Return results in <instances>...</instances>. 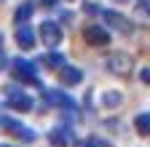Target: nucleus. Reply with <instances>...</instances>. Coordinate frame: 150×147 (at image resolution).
Returning a JSON list of instances; mask_svg holds the SVG:
<instances>
[{"instance_id":"obj_10","label":"nucleus","mask_w":150,"mask_h":147,"mask_svg":"<svg viewBox=\"0 0 150 147\" xmlns=\"http://www.w3.org/2000/svg\"><path fill=\"white\" fill-rule=\"evenodd\" d=\"M59 80H62V86H78L83 80V70L64 64V67H59Z\"/></svg>"},{"instance_id":"obj_22","label":"nucleus","mask_w":150,"mask_h":147,"mask_svg":"<svg viewBox=\"0 0 150 147\" xmlns=\"http://www.w3.org/2000/svg\"><path fill=\"white\" fill-rule=\"evenodd\" d=\"M0 43H3V35H0Z\"/></svg>"},{"instance_id":"obj_18","label":"nucleus","mask_w":150,"mask_h":147,"mask_svg":"<svg viewBox=\"0 0 150 147\" xmlns=\"http://www.w3.org/2000/svg\"><path fill=\"white\" fill-rule=\"evenodd\" d=\"M137 11H139L142 16H147V0H139V3H137Z\"/></svg>"},{"instance_id":"obj_16","label":"nucleus","mask_w":150,"mask_h":147,"mask_svg":"<svg viewBox=\"0 0 150 147\" xmlns=\"http://www.w3.org/2000/svg\"><path fill=\"white\" fill-rule=\"evenodd\" d=\"M83 11L88 13V16H94V13H102V8L94 3V0H88V3H83Z\"/></svg>"},{"instance_id":"obj_21","label":"nucleus","mask_w":150,"mask_h":147,"mask_svg":"<svg viewBox=\"0 0 150 147\" xmlns=\"http://www.w3.org/2000/svg\"><path fill=\"white\" fill-rule=\"evenodd\" d=\"M0 147H11V144H0Z\"/></svg>"},{"instance_id":"obj_5","label":"nucleus","mask_w":150,"mask_h":147,"mask_svg":"<svg viewBox=\"0 0 150 147\" xmlns=\"http://www.w3.org/2000/svg\"><path fill=\"white\" fill-rule=\"evenodd\" d=\"M40 40H43V46H48L51 51L62 43V27L56 24V22H51V19H46L43 24H40Z\"/></svg>"},{"instance_id":"obj_19","label":"nucleus","mask_w":150,"mask_h":147,"mask_svg":"<svg viewBox=\"0 0 150 147\" xmlns=\"http://www.w3.org/2000/svg\"><path fill=\"white\" fill-rule=\"evenodd\" d=\"M83 147H105V144H102V142H97V139H88Z\"/></svg>"},{"instance_id":"obj_9","label":"nucleus","mask_w":150,"mask_h":147,"mask_svg":"<svg viewBox=\"0 0 150 147\" xmlns=\"http://www.w3.org/2000/svg\"><path fill=\"white\" fill-rule=\"evenodd\" d=\"M16 46L22 51H32L35 48V32L30 24H19L16 27Z\"/></svg>"},{"instance_id":"obj_6","label":"nucleus","mask_w":150,"mask_h":147,"mask_svg":"<svg viewBox=\"0 0 150 147\" xmlns=\"http://www.w3.org/2000/svg\"><path fill=\"white\" fill-rule=\"evenodd\" d=\"M102 19H105L112 30H118L121 35H131V32H134V24H131L123 13H118V11H102Z\"/></svg>"},{"instance_id":"obj_4","label":"nucleus","mask_w":150,"mask_h":147,"mask_svg":"<svg viewBox=\"0 0 150 147\" xmlns=\"http://www.w3.org/2000/svg\"><path fill=\"white\" fill-rule=\"evenodd\" d=\"M83 40L94 48H102V46H110V32L102 24H86L83 27Z\"/></svg>"},{"instance_id":"obj_23","label":"nucleus","mask_w":150,"mask_h":147,"mask_svg":"<svg viewBox=\"0 0 150 147\" xmlns=\"http://www.w3.org/2000/svg\"><path fill=\"white\" fill-rule=\"evenodd\" d=\"M0 3H3V0H0Z\"/></svg>"},{"instance_id":"obj_24","label":"nucleus","mask_w":150,"mask_h":147,"mask_svg":"<svg viewBox=\"0 0 150 147\" xmlns=\"http://www.w3.org/2000/svg\"><path fill=\"white\" fill-rule=\"evenodd\" d=\"M115 3H118V0H115Z\"/></svg>"},{"instance_id":"obj_3","label":"nucleus","mask_w":150,"mask_h":147,"mask_svg":"<svg viewBox=\"0 0 150 147\" xmlns=\"http://www.w3.org/2000/svg\"><path fill=\"white\" fill-rule=\"evenodd\" d=\"M6 102L11 110H19V113H32V96H27L24 91H19V88H6Z\"/></svg>"},{"instance_id":"obj_13","label":"nucleus","mask_w":150,"mask_h":147,"mask_svg":"<svg viewBox=\"0 0 150 147\" xmlns=\"http://www.w3.org/2000/svg\"><path fill=\"white\" fill-rule=\"evenodd\" d=\"M38 62L46 64V67H51V70H54V67H64V56H62L59 51H51V53H46V56H40Z\"/></svg>"},{"instance_id":"obj_20","label":"nucleus","mask_w":150,"mask_h":147,"mask_svg":"<svg viewBox=\"0 0 150 147\" xmlns=\"http://www.w3.org/2000/svg\"><path fill=\"white\" fill-rule=\"evenodd\" d=\"M6 67H8V59L3 56V53H0V70H6Z\"/></svg>"},{"instance_id":"obj_14","label":"nucleus","mask_w":150,"mask_h":147,"mask_svg":"<svg viewBox=\"0 0 150 147\" xmlns=\"http://www.w3.org/2000/svg\"><path fill=\"white\" fill-rule=\"evenodd\" d=\"M123 102V96L118 94V91H105V94H102V104L107 107V110H112V107H118Z\"/></svg>"},{"instance_id":"obj_17","label":"nucleus","mask_w":150,"mask_h":147,"mask_svg":"<svg viewBox=\"0 0 150 147\" xmlns=\"http://www.w3.org/2000/svg\"><path fill=\"white\" fill-rule=\"evenodd\" d=\"M139 80H142V83H147V80H150V70H147V67H142V70H139Z\"/></svg>"},{"instance_id":"obj_8","label":"nucleus","mask_w":150,"mask_h":147,"mask_svg":"<svg viewBox=\"0 0 150 147\" xmlns=\"http://www.w3.org/2000/svg\"><path fill=\"white\" fill-rule=\"evenodd\" d=\"M3 128H8V131H11L13 136H19L22 142H35V131H32V128H27L24 123L13 120V118H3Z\"/></svg>"},{"instance_id":"obj_7","label":"nucleus","mask_w":150,"mask_h":147,"mask_svg":"<svg viewBox=\"0 0 150 147\" xmlns=\"http://www.w3.org/2000/svg\"><path fill=\"white\" fill-rule=\"evenodd\" d=\"M43 96L54 104V107H59V110H67V113H72V110H78V104H75L72 96H67L64 91H51V88H43Z\"/></svg>"},{"instance_id":"obj_15","label":"nucleus","mask_w":150,"mask_h":147,"mask_svg":"<svg viewBox=\"0 0 150 147\" xmlns=\"http://www.w3.org/2000/svg\"><path fill=\"white\" fill-rule=\"evenodd\" d=\"M134 126H137V131H139L142 136H147V134H150V115H147V113H139V115L134 118Z\"/></svg>"},{"instance_id":"obj_12","label":"nucleus","mask_w":150,"mask_h":147,"mask_svg":"<svg viewBox=\"0 0 150 147\" xmlns=\"http://www.w3.org/2000/svg\"><path fill=\"white\" fill-rule=\"evenodd\" d=\"M32 11H35L32 3H22V6L16 8V13H13V22H16V24H27V22L32 19Z\"/></svg>"},{"instance_id":"obj_1","label":"nucleus","mask_w":150,"mask_h":147,"mask_svg":"<svg viewBox=\"0 0 150 147\" xmlns=\"http://www.w3.org/2000/svg\"><path fill=\"white\" fill-rule=\"evenodd\" d=\"M8 67H11L13 80L40 86V80H38V70H35V64H32V62H27V59H22V56H13V59L8 62Z\"/></svg>"},{"instance_id":"obj_2","label":"nucleus","mask_w":150,"mask_h":147,"mask_svg":"<svg viewBox=\"0 0 150 147\" xmlns=\"http://www.w3.org/2000/svg\"><path fill=\"white\" fill-rule=\"evenodd\" d=\"M105 64H107V70L112 72V75H121V78H126L129 72H131V67H134V59H131L126 51H118V53H110Z\"/></svg>"},{"instance_id":"obj_11","label":"nucleus","mask_w":150,"mask_h":147,"mask_svg":"<svg viewBox=\"0 0 150 147\" xmlns=\"http://www.w3.org/2000/svg\"><path fill=\"white\" fill-rule=\"evenodd\" d=\"M48 142L54 147H67V144H72V131L64 128V126H59V128H54V131L48 134Z\"/></svg>"}]
</instances>
